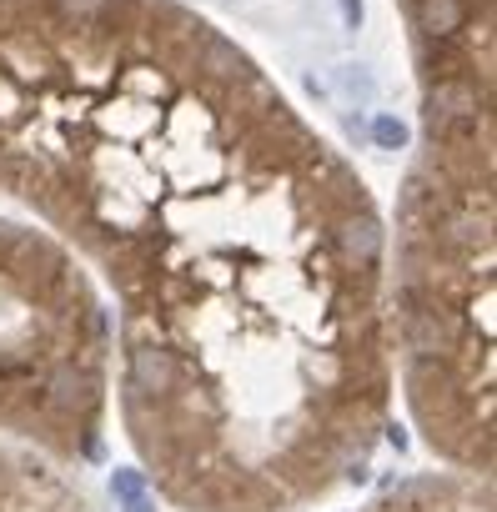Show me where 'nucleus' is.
Segmentation results:
<instances>
[{"label": "nucleus", "mask_w": 497, "mask_h": 512, "mask_svg": "<svg viewBox=\"0 0 497 512\" xmlns=\"http://www.w3.org/2000/svg\"><path fill=\"white\" fill-rule=\"evenodd\" d=\"M76 472L41 447L0 437V512H101Z\"/></svg>", "instance_id": "20e7f679"}, {"label": "nucleus", "mask_w": 497, "mask_h": 512, "mask_svg": "<svg viewBox=\"0 0 497 512\" xmlns=\"http://www.w3.org/2000/svg\"><path fill=\"white\" fill-rule=\"evenodd\" d=\"M111 312L76 256L0 211V437L86 467L106 452Z\"/></svg>", "instance_id": "7ed1b4c3"}, {"label": "nucleus", "mask_w": 497, "mask_h": 512, "mask_svg": "<svg viewBox=\"0 0 497 512\" xmlns=\"http://www.w3.org/2000/svg\"><path fill=\"white\" fill-rule=\"evenodd\" d=\"M417 146L387 226L392 377L447 467L492 472V111L497 0H397Z\"/></svg>", "instance_id": "f03ea898"}, {"label": "nucleus", "mask_w": 497, "mask_h": 512, "mask_svg": "<svg viewBox=\"0 0 497 512\" xmlns=\"http://www.w3.org/2000/svg\"><path fill=\"white\" fill-rule=\"evenodd\" d=\"M372 141L387 146V151H397V146L407 141V126H402L397 116H377V121H372Z\"/></svg>", "instance_id": "423d86ee"}, {"label": "nucleus", "mask_w": 497, "mask_h": 512, "mask_svg": "<svg viewBox=\"0 0 497 512\" xmlns=\"http://www.w3.org/2000/svg\"><path fill=\"white\" fill-rule=\"evenodd\" d=\"M362 512H497V492H492V472L442 467V472L402 477Z\"/></svg>", "instance_id": "39448f33"}, {"label": "nucleus", "mask_w": 497, "mask_h": 512, "mask_svg": "<svg viewBox=\"0 0 497 512\" xmlns=\"http://www.w3.org/2000/svg\"><path fill=\"white\" fill-rule=\"evenodd\" d=\"M0 211L111 312V397L176 512H302L392 422L387 221L186 0H0Z\"/></svg>", "instance_id": "f257e3e1"}]
</instances>
